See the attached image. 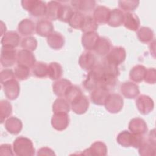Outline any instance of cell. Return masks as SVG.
Listing matches in <instances>:
<instances>
[{
	"label": "cell",
	"instance_id": "6da1fadb",
	"mask_svg": "<svg viewBox=\"0 0 156 156\" xmlns=\"http://www.w3.org/2000/svg\"><path fill=\"white\" fill-rule=\"evenodd\" d=\"M116 140L118 143L123 147L132 146L134 148H139L146 140L142 135L133 134L127 130H123L118 135Z\"/></svg>",
	"mask_w": 156,
	"mask_h": 156
},
{
	"label": "cell",
	"instance_id": "7a4b0ae2",
	"mask_svg": "<svg viewBox=\"0 0 156 156\" xmlns=\"http://www.w3.org/2000/svg\"><path fill=\"white\" fill-rule=\"evenodd\" d=\"M13 151L18 156H32L35 154L32 141L28 138L20 136L13 141Z\"/></svg>",
	"mask_w": 156,
	"mask_h": 156
},
{
	"label": "cell",
	"instance_id": "3957f363",
	"mask_svg": "<svg viewBox=\"0 0 156 156\" xmlns=\"http://www.w3.org/2000/svg\"><path fill=\"white\" fill-rule=\"evenodd\" d=\"M104 75L102 64L95 65L87 74L86 79L83 82L84 88L89 91H92L99 85V80Z\"/></svg>",
	"mask_w": 156,
	"mask_h": 156
},
{
	"label": "cell",
	"instance_id": "277c9868",
	"mask_svg": "<svg viewBox=\"0 0 156 156\" xmlns=\"http://www.w3.org/2000/svg\"><path fill=\"white\" fill-rule=\"evenodd\" d=\"M21 5L24 9L28 11L29 14L35 18L46 16V5L44 1L38 0H23Z\"/></svg>",
	"mask_w": 156,
	"mask_h": 156
},
{
	"label": "cell",
	"instance_id": "5b68a950",
	"mask_svg": "<svg viewBox=\"0 0 156 156\" xmlns=\"http://www.w3.org/2000/svg\"><path fill=\"white\" fill-rule=\"evenodd\" d=\"M123 98L117 93H109L104 103L106 110L111 113H116L120 112L123 107Z\"/></svg>",
	"mask_w": 156,
	"mask_h": 156
},
{
	"label": "cell",
	"instance_id": "8992f818",
	"mask_svg": "<svg viewBox=\"0 0 156 156\" xmlns=\"http://www.w3.org/2000/svg\"><path fill=\"white\" fill-rule=\"evenodd\" d=\"M17 53L14 48L2 46L1 49V63L3 67L12 66L16 62Z\"/></svg>",
	"mask_w": 156,
	"mask_h": 156
},
{
	"label": "cell",
	"instance_id": "52a82bcc",
	"mask_svg": "<svg viewBox=\"0 0 156 156\" xmlns=\"http://www.w3.org/2000/svg\"><path fill=\"white\" fill-rule=\"evenodd\" d=\"M5 96L10 100L16 99L20 92V87L18 82L15 79H10L2 84Z\"/></svg>",
	"mask_w": 156,
	"mask_h": 156
},
{
	"label": "cell",
	"instance_id": "ba28073f",
	"mask_svg": "<svg viewBox=\"0 0 156 156\" xmlns=\"http://www.w3.org/2000/svg\"><path fill=\"white\" fill-rule=\"evenodd\" d=\"M136 106L141 114L146 115L153 110L154 103L149 96L142 94L137 98Z\"/></svg>",
	"mask_w": 156,
	"mask_h": 156
},
{
	"label": "cell",
	"instance_id": "9c48e42d",
	"mask_svg": "<svg viewBox=\"0 0 156 156\" xmlns=\"http://www.w3.org/2000/svg\"><path fill=\"white\" fill-rule=\"evenodd\" d=\"M69 123V118L68 113H55L51 118L52 127L58 131H62L66 129Z\"/></svg>",
	"mask_w": 156,
	"mask_h": 156
},
{
	"label": "cell",
	"instance_id": "30bf717a",
	"mask_svg": "<svg viewBox=\"0 0 156 156\" xmlns=\"http://www.w3.org/2000/svg\"><path fill=\"white\" fill-rule=\"evenodd\" d=\"M126 56L125 49L121 46L113 47L109 53L106 55L105 58L118 65L124 62Z\"/></svg>",
	"mask_w": 156,
	"mask_h": 156
},
{
	"label": "cell",
	"instance_id": "8fae6325",
	"mask_svg": "<svg viewBox=\"0 0 156 156\" xmlns=\"http://www.w3.org/2000/svg\"><path fill=\"white\" fill-rule=\"evenodd\" d=\"M109 94V90L101 86H98L91 91L90 99L93 103L98 105H104L105 101Z\"/></svg>",
	"mask_w": 156,
	"mask_h": 156
},
{
	"label": "cell",
	"instance_id": "7c38bea8",
	"mask_svg": "<svg viewBox=\"0 0 156 156\" xmlns=\"http://www.w3.org/2000/svg\"><path fill=\"white\" fill-rule=\"evenodd\" d=\"M89 107V101L87 97L83 94L75 99L71 103V107L73 112L77 115L85 113Z\"/></svg>",
	"mask_w": 156,
	"mask_h": 156
},
{
	"label": "cell",
	"instance_id": "4fadbf2b",
	"mask_svg": "<svg viewBox=\"0 0 156 156\" xmlns=\"http://www.w3.org/2000/svg\"><path fill=\"white\" fill-rule=\"evenodd\" d=\"M120 91L127 99H134L140 94L139 87L132 82H123L120 86Z\"/></svg>",
	"mask_w": 156,
	"mask_h": 156
},
{
	"label": "cell",
	"instance_id": "5bb4252c",
	"mask_svg": "<svg viewBox=\"0 0 156 156\" xmlns=\"http://www.w3.org/2000/svg\"><path fill=\"white\" fill-rule=\"evenodd\" d=\"M129 129L133 134L144 135L147 132V126L144 119L136 117L129 122Z\"/></svg>",
	"mask_w": 156,
	"mask_h": 156
},
{
	"label": "cell",
	"instance_id": "9a60e30c",
	"mask_svg": "<svg viewBox=\"0 0 156 156\" xmlns=\"http://www.w3.org/2000/svg\"><path fill=\"white\" fill-rule=\"evenodd\" d=\"M16 61L18 65L32 67L35 63V57L33 53L28 50L21 49L17 53Z\"/></svg>",
	"mask_w": 156,
	"mask_h": 156
},
{
	"label": "cell",
	"instance_id": "2e32d148",
	"mask_svg": "<svg viewBox=\"0 0 156 156\" xmlns=\"http://www.w3.org/2000/svg\"><path fill=\"white\" fill-rule=\"evenodd\" d=\"M107 153V147L106 144L100 141H97L93 143L91 146L83 151L82 155H95V156H104Z\"/></svg>",
	"mask_w": 156,
	"mask_h": 156
},
{
	"label": "cell",
	"instance_id": "e0dca14e",
	"mask_svg": "<svg viewBox=\"0 0 156 156\" xmlns=\"http://www.w3.org/2000/svg\"><path fill=\"white\" fill-rule=\"evenodd\" d=\"M96 57L90 51L83 52L79 58V66L85 71H90L95 65Z\"/></svg>",
	"mask_w": 156,
	"mask_h": 156
},
{
	"label": "cell",
	"instance_id": "ac0fdd59",
	"mask_svg": "<svg viewBox=\"0 0 156 156\" xmlns=\"http://www.w3.org/2000/svg\"><path fill=\"white\" fill-rule=\"evenodd\" d=\"M99 38V35L96 32L84 33L82 36V44L88 50H94Z\"/></svg>",
	"mask_w": 156,
	"mask_h": 156
},
{
	"label": "cell",
	"instance_id": "d6986e66",
	"mask_svg": "<svg viewBox=\"0 0 156 156\" xmlns=\"http://www.w3.org/2000/svg\"><path fill=\"white\" fill-rule=\"evenodd\" d=\"M36 32L38 35L48 37L54 31L52 22L48 19H41L36 24Z\"/></svg>",
	"mask_w": 156,
	"mask_h": 156
},
{
	"label": "cell",
	"instance_id": "ffe728a7",
	"mask_svg": "<svg viewBox=\"0 0 156 156\" xmlns=\"http://www.w3.org/2000/svg\"><path fill=\"white\" fill-rule=\"evenodd\" d=\"M1 43L2 46L16 48L20 43V37L15 31H9L4 34L2 37Z\"/></svg>",
	"mask_w": 156,
	"mask_h": 156
},
{
	"label": "cell",
	"instance_id": "44dd1931",
	"mask_svg": "<svg viewBox=\"0 0 156 156\" xmlns=\"http://www.w3.org/2000/svg\"><path fill=\"white\" fill-rule=\"evenodd\" d=\"M71 4L78 12L89 13L95 7L96 1L93 0H74L71 1Z\"/></svg>",
	"mask_w": 156,
	"mask_h": 156
},
{
	"label": "cell",
	"instance_id": "7402d4cb",
	"mask_svg": "<svg viewBox=\"0 0 156 156\" xmlns=\"http://www.w3.org/2000/svg\"><path fill=\"white\" fill-rule=\"evenodd\" d=\"M112 48L111 41L107 38L102 37H99L94 51L99 56H106Z\"/></svg>",
	"mask_w": 156,
	"mask_h": 156
},
{
	"label": "cell",
	"instance_id": "603a6c76",
	"mask_svg": "<svg viewBox=\"0 0 156 156\" xmlns=\"http://www.w3.org/2000/svg\"><path fill=\"white\" fill-rule=\"evenodd\" d=\"M111 10L103 5H98L94 10L93 18L98 24L107 23Z\"/></svg>",
	"mask_w": 156,
	"mask_h": 156
},
{
	"label": "cell",
	"instance_id": "cb8c5ba5",
	"mask_svg": "<svg viewBox=\"0 0 156 156\" xmlns=\"http://www.w3.org/2000/svg\"><path fill=\"white\" fill-rule=\"evenodd\" d=\"M23 124L21 121L15 116H12L7 119L5 122V128L7 131L12 134L17 135L22 130Z\"/></svg>",
	"mask_w": 156,
	"mask_h": 156
},
{
	"label": "cell",
	"instance_id": "d4e9b609",
	"mask_svg": "<svg viewBox=\"0 0 156 156\" xmlns=\"http://www.w3.org/2000/svg\"><path fill=\"white\" fill-rule=\"evenodd\" d=\"M47 43L50 48L57 50L63 46L65 38L60 33L54 31L47 37Z\"/></svg>",
	"mask_w": 156,
	"mask_h": 156
},
{
	"label": "cell",
	"instance_id": "484cf974",
	"mask_svg": "<svg viewBox=\"0 0 156 156\" xmlns=\"http://www.w3.org/2000/svg\"><path fill=\"white\" fill-rule=\"evenodd\" d=\"M123 24L124 27L130 30L135 31L138 29L140 21L138 16L133 13H126L124 16Z\"/></svg>",
	"mask_w": 156,
	"mask_h": 156
},
{
	"label": "cell",
	"instance_id": "4316f807",
	"mask_svg": "<svg viewBox=\"0 0 156 156\" xmlns=\"http://www.w3.org/2000/svg\"><path fill=\"white\" fill-rule=\"evenodd\" d=\"M36 29V26L33 21L30 19H24L21 21L18 26L19 33L23 36L32 35Z\"/></svg>",
	"mask_w": 156,
	"mask_h": 156
},
{
	"label": "cell",
	"instance_id": "83f0119b",
	"mask_svg": "<svg viewBox=\"0 0 156 156\" xmlns=\"http://www.w3.org/2000/svg\"><path fill=\"white\" fill-rule=\"evenodd\" d=\"M71 82L66 79H60L52 84V90L54 94L58 97H63L68 88L71 85Z\"/></svg>",
	"mask_w": 156,
	"mask_h": 156
},
{
	"label": "cell",
	"instance_id": "f1b7e54d",
	"mask_svg": "<svg viewBox=\"0 0 156 156\" xmlns=\"http://www.w3.org/2000/svg\"><path fill=\"white\" fill-rule=\"evenodd\" d=\"M124 13L119 9H115L110 12L107 24L112 27H118L121 26L124 22Z\"/></svg>",
	"mask_w": 156,
	"mask_h": 156
},
{
	"label": "cell",
	"instance_id": "f546056e",
	"mask_svg": "<svg viewBox=\"0 0 156 156\" xmlns=\"http://www.w3.org/2000/svg\"><path fill=\"white\" fill-rule=\"evenodd\" d=\"M62 4L55 1H51L46 5V16L49 20H58L60 9Z\"/></svg>",
	"mask_w": 156,
	"mask_h": 156
},
{
	"label": "cell",
	"instance_id": "4dcf8cb0",
	"mask_svg": "<svg viewBox=\"0 0 156 156\" xmlns=\"http://www.w3.org/2000/svg\"><path fill=\"white\" fill-rule=\"evenodd\" d=\"M146 68L141 65H137L133 66L130 71V79L135 82H140L144 80Z\"/></svg>",
	"mask_w": 156,
	"mask_h": 156
},
{
	"label": "cell",
	"instance_id": "1f68e13d",
	"mask_svg": "<svg viewBox=\"0 0 156 156\" xmlns=\"http://www.w3.org/2000/svg\"><path fill=\"white\" fill-rule=\"evenodd\" d=\"M118 82V76L113 74H105L99 80L98 86H101L108 90L115 88Z\"/></svg>",
	"mask_w": 156,
	"mask_h": 156
},
{
	"label": "cell",
	"instance_id": "d6a6232c",
	"mask_svg": "<svg viewBox=\"0 0 156 156\" xmlns=\"http://www.w3.org/2000/svg\"><path fill=\"white\" fill-rule=\"evenodd\" d=\"M32 72L35 77L44 78L48 76V65L41 62H35L32 67Z\"/></svg>",
	"mask_w": 156,
	"mask_h": 156
},
{
	"label": "cell",
	"instance_id": "836d02e7",
	"mask_svg": "<svg viewBox=\"0 0 156 156\" xmlns=\"http://www.w3.org/2000/svg\"><path fill=\"white\" fill-rule=\"evenodd\" d=\"M70 110L69 102L64 98H58L55 100L52 104V111L54 113L58 112L68 113Z\"/></svg>",
	"mask_w": 156,
	"mask_h": 156
},
{
	"label": "cell",
	"instance_id": "e575fe53",
	"mask_svg": "<svg viewBox=\"0 0 156 156\" xmlns=\"http://www.w3.org/2000/svg\"><path fill=\"white\" fill-rule=\"evenodd\" d=\"M137 37L139 40L143 43L152 42L154 39L153 31L147 27H142L137 32Z\"/></svg>",
	"mask_w": 156,
	"mask_h": 156
},
{
	"label": "cell",
	"instance_id": "d590c367",
	"mask_svg": "<svg viewBox=\"0 0 156 156\" xmlns=\"http://www.w3.org/2000/svg\"><path fill=\"white\" fill-rule=\"evenodd\" d=\"M63 74L62 66L57 62H51L48 65V76L52 80H58Z\"/></svg>",
	"mask_w": 156,
	"mask_h": 156
},
{
	"label": "cell",
	"instance_id": "8d00e7d4",
	"mask_svg": "<svg viewBox=\"0 0 156 156\" xmlns=\"http://www.w3.org/2000/svg\"><path fill=\"white\" fill-rule=\"evenodd\" d=\"M98 27V24L95 21L93 17L88 15L85 16L83 23L80 28L81 30L84 33L95 32Z\"/></svg>",
	"mask_w": 156,
	"mask_h": 156
},
{
	"label": "cell",
	"instance_id": "74e56055",
	"mask_svg": "<svg viewBox=\"0 0 156 156\" xmlns=\"http://www.w3.org/2000/svg\"><path fill=\"white\" fill-rule=\"evenodd\" d=\"M85 16L80 12L75 11L70 17L68 23L74 29H80L83 23Z\"/></svg>",
	"mask_w": 156,
	"mask_h": 156
},
{
	"label": "cell",
	"instance_id": "f35d334b",
	"mask_svg": "<svg viewBox=\"0 0 156 156\" xmlns=\"http://www.w3.org/2000/svg\"><path fill=\"white\" fill-rule=\"evenodd\" d=\"M12 112V107L11 104L7 100H1L0 101V120L2 123Z\"/></svg>",
	"mask_w": 156,
	"mask_h": 156
},
{
	"label": "cell",
	"instance_id": "ab89813d",
	"mask_svg": "<svg viewBox=\"0 0 156 156\" xmlns=\"http://www.w3.org/2000/svg\"><path fill=\"white\" fill-rule=\"evenodd\" d=\"M82 90L76 85H70L66 90L64 97L70 103H71L75 99L82 95Z\"/></svg>",
	"mask_w": 156,
	"mask_h": 156
},
{
	"label": "cell",
	"instance_id": "60d3db41",
	"mask_svg": "<svg viewBox=\"0 0 156 156\" xmlns=\"http://www.w3.org/2000/svg\"><path fill=\"white\" fill-rule=\"evenodd\" d=\"M14 74L15 77L20 80H26L30 76L29 68L18 64L15 68Z\"/></svg>",
	"mask_w": 156,
	"mask_h": 156
},
{
	"label": "cell",
	"instance_id": "b9f144b4",
	"mask_svg": "<svg viewBox=\"0 0 156 156\" xmlns=\"http://www.w3.org/2000/svg\"><path fill=\"white\" fill-rule=\"evenodd\" d=\"M74 11L71 7L67 5H62L58 15V20L61 21L68 23Z\"/></svg>",
	"mask_w": 156,
	"mask_h": 156
},
{
	"label": "cell",
	"instance_id": "7bdbcfd3",
	"mask_svg": "<svg viewBox=\"0 0 156 156\" xmlns=\"http://www.w3.org/2000/svg\"><path fill=\"white\" fill-rule=\"evenodd\" d=\"M140 2L138 1H119L118 6L121 9L125 12H129L135 10L138 6Z\"/></svg>",
	"mask_w": 156,
	"mask_h": 156
},
{
	"label": "cell",
	"instance_id": "ee69618b",
	"mask_svg": "<svg viewBox=\"0 0 156 156\" xmlns=\"http://www.w3.org/2000/svg\"><path fill=\"white\" fill-rule=\"evenodd\" d=\"M101 64L104 69V74H108L118 76L119 69L117 65L107 60L106 58H105V60Z\"/></svg>",
	"mask_w": 156,
	"mask_h": 156
},
{
	"label": "cell",
	"instance_id": "f6af8a7d",
	"mask_svg": "<svg viewBox=\"0 0 156 156\" xmlns=\"http://www.w3.org/2000/svg\"><path fill=\"white\" fill-rule=\"evenodd\" d=\"M139 154L140 155H155V146L152 144L149 141H145L140 146Z\"/></svg>",
	"mask_w": 156,
	"mask_h": 156
},
{
	"label": "cell",
	"instance_id": "bcb514c9",
	"mask_svg": "<svg viewBox=\"0 0 156 156\" xmlns=\"http://www.w3.org/2000/svg\"><path fill=\"white\" fill-rule=\"evenodd\" d=\"M21 46L23 49L32 52L35 51L37 47V41L33 37H27L22 40Z\"/></svg>",
	"mask_w": 156,
	"mask_h": 156
},
{
	"label": "cell",
	"instance_id": "7dc6e473",
	"mask_svg": "<svg viewBox=\"0 0 156 156\" xmlns=\"http://www.w3.org/2000/svg\"><path fill=\"white\" fill-rule=\"evenodd\" d=\"M144 80L147 83L154 84L155 83L156 71L154 68H150L146 69Z\"/></svg>",
	"mask_w": 156,
	"mask_h": 156
},
{
	"label": "cell",
	"instance_id": "c3c4849f",
	"mask_svg": "<svg viewBox=\"0 0 156 156\" xmlns=\"http://www.w3.org/2000/svg\"><path fill=\"white\" fill-rule=\"evenodd\" d=\"M15 74L13 71L10 69H4L1 71L0 74V79L1 83L2 85L5 82L14 79Z\"/></svg>",
	"mask_w": 156,
	"mask_h": 156
},
{
	"label": "cell",
	"instance_id": "681fc988",
	"mask_svg": "<svg viewBox=\"0 0 156 156\" xmlns=\"http://www.w3.org/2000/svg\"><path fill=\"white\" fill-rule=\"evenodd\" d=\"M1 155H13L12 147L10 144H3L0 146Z\"/></svg>",
	"mask_w": 156,
	"mask_h": 156
},
{
	"label": "cell",
	"instance_id": "f907efd6",
	"mask_svg": "<svg viewBox=\"0 0 156 156\" xmlns=\"http://www.w3.org/2000/svg\"><path fill=\"white\" fill-rule=\"evenodd\" d=\"M55 155L54 152L50 148L48 147H43L40 148L37 152V155L43 156V155Z\"/></svg>",
	"mask_w": 156,
	"mask_h": 156
},
{
	"label": "cell",
	"instance_id": "816d5d0a",
	"mask_svg": "<svg viewBox=\"0 0 156 156\" xmlns=\"http://www.w3.org/2000/svg\"><path fill=\"white\" fill-rule=\"evenodd\" d=\"M148 141L152 144L155 146V130L153 129L149 133V138Z\"/></svg>",
	"mask_w": 156,
	"mask_h": 156
}]
</instances>
